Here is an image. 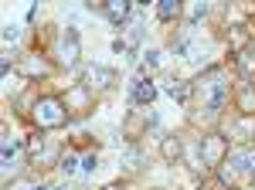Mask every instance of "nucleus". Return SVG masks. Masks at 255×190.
<instances>
[{"instance_id": "nucleus-1", "label": "nucleus", "mask_w": 255, "mask_h": 190, "mask_svg": "<svg viewBox=\"0 0 255 190\" xmlns=\"http://www.w3.org/2000/svg\"><path fill=\"white\" fill-rule=\"evenodd\" d=\"M31 119H34L38 129H58L72 115L65 109L61 95H41V98H34V105H31Z\"/></svg>"}, {"instance_id": "nucleus-2", "label": "nucleus", "mask_w": 255, "mask_h": 190, "mask_svg": "<svg viewBox=\"0 0 255 190\" xmlns=\"http://www.w3.org/2000/svg\"><path fill=\"white\" fill-rule=\"evenodd\" d=\"M197 150H201V163H204V170L221 167V163H225V156H228V136H221V133L204 136V139L197 143Z\"/></svg>"}, {"instance_id": "nucleus-3", "label": "nucleus", "mask_w": 255, "mask_h": 190, "mask_svg": "<svg viewBox=\"0 0 255 190\" xmlns=\"http://www.w3.org/2000/svg\"><path fill=\"white\" fill-rule=\"evenodd\" d=\"M61 102H65L68 115H85V112H92V85H72V89H65Z\"/></svg>"}, {"instance_id": "nucleus-4", "label": "nucleus", "mask_w": 255, "mask_h": 190, "mask_svg": "<svg viewBox=\"0 0 255 190\" xmlns=\"http://www.w3.org/2000/svg\"><path fill=\"white\" fill-rule=\"evenodd\" d=\"M82 58V44H79V34L75 31H65L58 38V61L65 65V68H75Z\"/></svg>"}, {"instance_id": "nucleus-5", "label": "nucleus", "mask_w": 255, "mask_h": 190, "mask_svg": "<svg viewBox=\"0 0 255 190\" xmlns=\"http://www.w3.org/2000/svg\"><path fill=\"white\" fill-rule=\"evenodd\" d=\"M153 98H157V85L150 78H133L129 82V102L133 105H150Z\"/></svg>"}, {"instance_id": "nucleus-6", "label": "nucleus", "mask_w": 255, "mask_h": 190, "mask_svg": "<svg viewBox=\"0 0 255 190\" xmlns=\"http://www.w3.org/2000/svg\"><path fill=\"white\" fill-rule=\"evenodd\" d=\"M17 68L24 72V78H48V75H51L48 58H41V55H24Z\"/></svg>"}, {"instance_id": "nucleus-7", "label": "nucleus", "mask_w": 255, "mask_h": 190, "mask_svg": "<svg viewBox=\"0 0 255 190\" xmlns=\"http://www.w3.org/2000/svg\"><path fill=\"white\" fill-rule=\"evenodd\" d=\"M102 14L113 20V24H126L129 14H133V3H129V0H106V3H102Z\"/></svg>"}, {"instance_id": "nucleus-8", "label": "nucleus", "mask_w": 255, "mask_h": 190, "mask_svg": "<svg viewBox=\"0 0 255 190\" xmlns=\"http://www.w3.org/2000/svg\"><path fill=\"white\" fill-rule=\"evenodd\" d=\"M235 105H238V115H252L255 112V85L252 82H242V85H238Z\"/></svg>"}, {"instance_id": "nucleus-9", "label": "nucleus", "mask_w": 255, "mask_h": 190, "mask_svg": "<svg viewBox=\"0 0 255 190\" xmlns=\"http://www.w3.org/2000/svg\"><path fill=\"white\" fill-rule=\"evenodd\" d=\"M146 126H157V119H153V115L146 119V115H143V112H133V115H129V119H126V129H123V133H126V139H136V136L143 133Z\"/></svg>"}, {"instance_id": "nucleus-10", "label": "nucleus", "mask_w": 255, "mask_h": 190, "mask_svg": "<svg viewBox=\"0 0 255 190\" xmlns=\"http://www.w3.org/2000/svg\"><path fill=\"white\" fill-rule=\"evenodd\" d=\"M160 153H163V160H180V156H184L180 136H163V139H160Z\"/></svg>"}, {"instance_id": "nucleus-11", "label": "nucleus", "mask_w": 255, "mask_h": 190, "mask_svg": "<svg viewBox=\"0 0 255 190\" xmlns=\"http://www.w3.org/2000/svg\"><path fill=\"white\" fill-rule=\"evenodd\" d=\"M89 85L113 89V85H116V72H109V68H89Z\"/></svg>"}, {"instance_id": "nucleus-12", "label": "nucleus", "mask_w": 255, "mask_h": 190, "mask_svg": "<svg viewBox=\"0 0 255 190\" xmlns=\"http://www.w3.org/2000/svg\"><path fill=\"white\" fill-rule=\"evenodd\" d=\"M180 14H184L180 0H157V17L160 20H177Z\"/></svg>"}, {"instance_id": "nucleus-13", "label": "nucleus", "mask_w": 255, "mask_h": 190, "mask_svg": "<svg viewBox=\"0 0 255 190\" xmlns=\"http://www.w3.org/2000/svg\"><path fill=\"white\" fill-rule=\"evenodd\" d=\"M228 44H232V51L238 55V51L249 44V27H245V24H235V27L228 31Z\"/></svg>"}, {"instance_id": "nucleus-14", "label": "nucleus", "mask_w": 255, "mask_h": 190, "mask_svg": "<svg viewBox=\"0 0 255 190\" xmlns=\"http://www.w3.org/2000/svg\"><path fill=\"white\" fill-rule=\"evenodd\" d=\"M167 92H170V98H177V102H187L194 89H191L187 82H177V78H170V85H167Z\"/></svg>"}, {"instance_id": "nucleus-15", "label": "nucleus", "mask_w": 255, "mask_h": 190, "mask_svg": "<svg viewBox=\"0 0 255 190\" xmlns=\"http://www.w3.org/2000/svg\"><path fill=\"white\" fill-rule=\"evenodd\" d=\"M58 170L65 173V177H72V173L79 170V156H75L72 150H68V153H61V156H58Z\"/></svg>"}, {"instance_id": "nucleus-16", "label": "nucleus", "mask_w": 255, "mask_h": 190, "mask_svg": "<svg viewBox=\"0 0 255 190\" xmlns=\"http://www.w3.org/2000/svg\"><path fill=\"white\" fill-rule=\"evenodd\" d=\"M24 150H27V156H31V160H34V156L44 150V136H41V133H31V136H27V143H24Z\"/></svg>"}, {"instance_id": "nucleus-17", "label": "nucleus", "mask_w": 255, "mask_h": 190, "mask_svg": "<svg viewBox=\"0 0 255 190\" xmlns=\"http://www.w3.org/2000/svg\"><path fill=\"white\" fill-rule=\"evenodd\" d=\"M204 14H208V3H191V7H187V24H194V20H201Z\"/></svg>"}, {"instance_id": "nucleus-18", "label": "nucleus", "mask_w": 255, "mask_h": 190, "mask_svg": "<svg viewBox=\"0 0 255 190\" xmlns=\"http://www.w3.org/2000/svg\"><path fill=\"white\" fill-rule=\"evenodd\" d=\"M143 68H160V51H146V61Z\"/></svg>"}, {"instance_id": "nucleus-19", "label": "nucleus", "mask_w": 255, "mask_h": 190, "mask_svg": "<svg viewBox=\"0 0 255 190\" xmlns=\"http://www.w3.org/2000/svg\"><path fill=\"white\" fill-rule=\"evenodd\" d=\"M96 163H99V160H96V153H89V156L82 160V170H85V173H96Z\"/></svg>"}, {"instance_id": "nucleus-20", "label": "nucleus", "mask_w": 255, "mask_h": 190, "mask_svg": "<svg viewBox=\"0 0 255 190\" xmlns=\"http://www.w3.org/2000/svg\"><path fill=\"white\" fill-rule=\"evenodd\" d=\"M17 38H20V31H17V27H10V24H7V27H3V41H7V44H14Z\"/></svg>"}, {"instance_id": "nucleus-21", "label": "nucleus", "mask_w": 255, "mask_h": 190, "mask_svg": "<svg viewBox=\"0 0 255 190\" xmlns=\"http://www.w3.org/2000/svg\"><path fill=\"white\" fill-rule=\"evenodd\" d=\"M113 51H116V55H123V51H126V41L116 38V41H113Z\"/></svg>"}, {"instance_id": "nucleus-22", "label": "nucleus", "mask_w": 255, "mask_h": 190, "mask_svg": "<svg viewBox=\"0 0 255 190\" xmlns=\"http://www.w3.org/2000/svg\"><path fill=\"white\" fill-rule=\"evenodd\" d=\"M10 190H34V187H27V184H14Z\"/></svg>"}, {"instance_id": "nucleus-23", "label": "nucleus", "mask_w": 255, "mask_h": 190, "mask_svg": "<svg viewBox=\"0 0 255 190\" xmlns=\"http://www.w3.org/2000/svg\"><path fill=\"white\" fill-rule=\"evenodd\" d=\"M106 190H123V187H119V184H109V187H106Z\"/></svg>"}, {"instance_id": "nucleus-24", "label": "nucleus", "mask_w": 255, "mask_h": 190, "mask_svg": "<svg viewBox=\"0 0 255 190\" xmlns=\"http://www.w3.org/2000/svg\"><path fill=\"white\" fill-rule=\"evenodd\" d=\"M34 190H55V187H44V184H41V187H34Z\"/></svg>"}, {"instance_id": "nucleus-25", "label": "nucleus", "mask_w": 255, "mask_h": 190, "mask_svg": "<svg viewBox=\"0 0 255 190\" xmlns=\"http://www.w3.org/2000/svg\"><path fill=\"white\" fill-rule=\"evenodd\" d=\"M252 184H255V177H252Z\"/></svg>"}]
</instances>
